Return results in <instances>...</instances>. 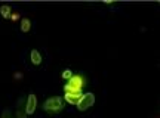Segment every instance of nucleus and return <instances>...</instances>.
Returning a JSON list of instances; mask_svg holds the SVG:
<instances>
[{
  "label": "nucleus",
  "mask_w": 160,
  "mask_h": 118,
  "mask_svg": "<svg viewBox=\"0 0 160 118\" xmlns=\"http://www.w3.org/2000/svg\"><path fill=\"white\" fill-rule=\"evenodd\" d=\"M67 81L68 83L64 86L65 93H77V92H82V87L85 86V78L80 74H73V77L70 80H67Z\"/></svg>",
  "instance_id": "nucleus-1"
},
{
  "label": "nucleus",
  "mask_w": 160,
  "mask_h": 118,
  "mask_svg": "<svg viewBox=\"0 0 160 118\" xmlns=\"http://www.w3.org/2000/svg\"><path fill=\"white\" fill-rule=\"evenodd\" d=\"M64 108V101L61 96H53L46 99V102L43 103V109L46 112H59Z\"/></svg>",
  "instance_id": "nucleus-2"
},
{
  "label": "nucleus",
  "mask_w": 160,
  "mask_h": 118,
  "mask_svg": "<svg viewBox=\"0 0 160 118\" xmlns=\"http://www.w3.org/2000/svg\"><path fill=\"white\" fill-rule=\"evenodd\" d=\"M93 103H95V95L91 93V92H88V93L82 95V97L79 99L76 106L79 108V111H86V109H89L91 106H93Z\"/></svg>",
  "instance_id": "nucleus-3"
},
{
  "label": "nucleus",
  "mask_w": 160,
  "mask_h": 118,
  "mask_svg": "<svg viewBox=\"0 0 160 118\" xmlns=\"http://www.w3.org/2000/svg\"><path fill=\"white\" fill-rule=\"evenodd\" d=\"M36 108H37L36 95H28V97H27V105H25V112H27V115H33V114L36 112Z\"/></svg>",
  "instance_id": "nucleus-4"
},
{
  "label": "nucleus",
  "mask_w": 160,
  "mask_h": 118,
  "mask_svg": "<svg viewBox=\"0 0 160 118\" xmlns=\"http://www.w3.org/2000/svg\"><path fill=\"white\" fill-rule=\"evenodd\" d=\"M82 92H77V93H65L64 95V99L68 102L70 105H77V102H79V99L82 97Z\"/></svg>",
  "instance_id": "nucleus-5"
},
{
  "label": "nucleus",
  "mask_w": 160,
  "mask_h": 118,
  "mask_svg": "<svg viewBox=\"0 0 160 118\" xmlns=\"http://www.w3.org/2000/svg\"><path fill=\"white\" fill-rule=\"evenodd\" d=\"M30 56H31V62H33V64H34V65H40V64H42V55H40L39 53V50H31V55H30Z\"/></svg>",
  "instance_id": "nucleus-6"
},
{
  "label": "nucleus",
  "mask_w": 160,
  "mask_h": 118,
  "mask_svg": "<svg viewBox=\"0 0 160 118\" xmlns=\"http://www.w3.org/2000/svg\"><path fill=\"white\" fill-rule=\"evenodd\" d=\"M30 28H31V22H30V19L24 18L22 21H21V30H22V33H28Z\"/></svg>",
  "instance_id": "nucleus-7"
},
{
  "label": "nucleus",
  "mask_w": 160,
  "mask_h": 118,
  "mask_svg": "<svg viewBox=\"0 0 160 118\" xmlns=\"http://www.w3.org/2000/svg\"><path fill=\"white\" fill-rule=\"evenodd\" d=\"M0 13H2L3 18H9L11 17V7L9 6H2L0 7Z\"/></svg>",
  "instance_id": "nucleus-8"
},
{
  "label": "nucleus",
  "mask_w": 160,
  "mask_h": 118,
  "mask_svg": "<svg viewBox=\"0 0 160 118\" xmlns=\"http://www.w3.org/2000/svg\"><path fill=\"white\" fill-rule=\"evenodd\" d=\"M71 77H73V71H71V69H65V71L62 73V78L64 80H70Z\"/></svg>",
  "instance_id": "nucleus-9"
}]
</instances>
